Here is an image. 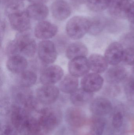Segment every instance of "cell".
I'll use <instances>...</instances> for the list:
<instances>
[{
  "instance_id": "5",
  "label": "cell",
  "mask_w": 134,
  "mask_h": 135,
  "mask_svg": "<svg viewBox=\"0 0 134 135\" xmlns=\"http://www.w3.org/2000/svg\"><path fill=\"white\" fill-rule=\"evenodd\" d=\"M26 32H19L14 41L19 55L31 57L35 54L37 48L35 40Z\"/></svg>"
},
{
  "instance_id": "13",
  "label": "cell",
  "mask_w": 134,
  "mask_h": 135,
  "mask_svg": "<svg viewBox=\"0 0 134 135\" xmlns=\"http://www.w3.org/2000/svg\"><path fill=\"white\" fill-rule=\"evenodd\" d=\"M58 31L57 27L49 21H42L37 24L34 30L35 37L47 40L55 36Z\"/></svg>"
},
{
  "instance_id": "32",
  "label": "cell",
  "mask_w": 134,
  "mask_h": 135,
  "mask_svg": "<svg viewBox=\"0 0 134 135\" xmlns=\"http://www.w3.org/2000/svg\"><path fill=\"white\" fill-rule=\"evenodd\" d=\"M124 116L120 112H117L113 115L112 119V125L114 128H120L123 123Z\"/></svg>"
},
{
  "instance_id": "16",
  "label": "cell",
  "mask_w": 134,
  "mask_h": 135,
  "mask_svg": "<svg viewBox=\"0 0 134 135\" xmlns=\"http://www.w3.org/2000/svg\"><path fill=\"white\" fill-rule=\"evenodd\" d=\"M65 118L69 125L77 128L83 127L86 122L85 115L84 112L76 106L71 107L67 110Z\"/></svg>"
},
{
  "instance_id": "28",
  "label": "cell",
  "mask_w": 134,
  "mask_h": 135,
  "mask_svg": "<svg viewBox=\"0 0 134 135\" xmlns=\"http://www.w3.org/2000/svg\"><path fill=\"white\" fill-rule=\"evenodd\" d=\"M105 120L102 118H96L94 120L90 135H102L105 127Z\"/></svg>"
},
{
  "instance_id": "35",
  "label": "cell",
  "mask_w": 134,
  "mask_h": 135,
  "mask_svg": "<svg viewBox=\"0 0 134 135\" xmlns=\"http://www.w3.org/2000/svg\"><path fill=\"white\" fill-rule=\"evenodd\" d=\"M72 1L78 4H83L87 3L88 0H72Z\"/></svg>"
},
{
  "instance_id": "14",
  "label": "cell",
  "mask_w": 134,
  "mask_h": 135,
  "mask_svg": "<svg viewBox=\"0 0 134 135\" xmlns=\"http://www.w3.org/2000/svg\"><path fill=\"white\" fill-rule=\"evenodd\" d=\"M90 109L94 115L97 117H101L108 115L111 112L112 105L108 99L99 97L92 101Z\"/></svg>"
},
{
  "instance_id": "18",
  "label": "cell",
  "mask_w": 134,
  "mask_h": 135,
  "mask_svg": "<svg viewBox=\"0 0 134 135\" xmlns=\"http://www.w3.org/2000/svg\"><path fill=\"white\" fill-rule=\"evenodd\" d=\"M51 12L53 17L59 21L68 18L71 13V7L64 0H56L52 4Z\"/></svg>"
},
{
  "instance_id": "37",
  "label": "cell",
  "mask_w": 134,
  "mask_h": 135,
  "mask_svg": "<svg viewBox=\"0 0 134 135\" xmlns=\"http://www.w3.org/2000/svg\"><path fill=\"white\" fill-rule=\"evenodd\" d=\"M133 76H134V65L133 66Z\"/></svg>"
},
{
  "instance_id": "4",
  "label": "cell",
  "mask_w": 134,
  "mask_h": 135,
  "mask_svg": "<svg viewBox=\"0 0 134 135\" xmlns=\"http://www.w3.org/2000/svg\"><path fill=\"white\" fill-rule=\"evenodd\" d=\"M12 93L17 104L30 112L37 108L38 101L34 97L32 91L29 88L20 85L16 86L12 89Z\"/></svg>"
},
{
  "instance_id": "9",
  "label": "cell",
  "mask_w": 134,
  "mask_h": 135,
  "mask_svg": "<svg viewBox=\"0 0 134 135\" xmlns=\"http://www.w3.org/2000/svg\"><path fill=\"white\" fill-rule=\"evenodd\" d=\"M37 51L40 60L46 64H52L56 59V47L50 40H45L40 42L38 46Z\"/></svg>"
},
{
  "instance_id": "31",
  "label": "cell",
  "mask_w": 134,
  "mask_h": 135,
  "mask_svg": "<svg viewBox=\"0 0 134 135\" xmlns=\"http://www.w3.org/2000/svg\"><path fill=\"white\" fill-rule=\"evenodd\" d=\"M120 43L126 48H134V33L131 31L122 36L120 40Z\"/></svg>"
},
{
  "instance_id": "19",
  "label": "cell",
  "mask_w": 134,
  "mask_h": 135,
  "mask_svg": "<svg viewBox=\"0 0 134 135\" xmlns=\"http://www.w3.org/2000/svg\"><path fill=\"white\" fill-rule=\"evenodd\" d=\"M8 70L14 74H20L26 70L28 62L24 56L16 55L9 57L6 62Z\"/></svg>"
},
{
  "instance_id": "2",
  "label": "cell",
  "mask_w": 134,
  "mask_h": 135,
  "mask_svg": "<svg viewBox=\"0 0 134 135\" xmlns=\"http://www.w3.org/2000/svg\"><path fill=\"white\" fill-rule=\"evenodd\" d=\"M38 120L41 128V135H46L59 125L61 120L59 111L52 108H45L40 110Z\"/></svg>"
},
{
  "instance_id": "11",
  "label": "cell",
  "mask_w": 134,
  "mask_h": 135,
  "mask_svg": "<svg viewBox=\"0 0 134 135\" xmlns=\"http://www.w3.org/2000/svg\"><path fill=\"white\" fill-rule=\"evenodd\" d=\"M104 83V78L99 74L93 72L85 75L81 80V85L83 89L93 93L100 90Z\"/></svg>"
},
{
  "instance_id": "21",
  "label": "cell",
  "mask_w": 134,
  "mask_h": 135,
  "mask_svg": "<svg viewBox=\"0 0 134 135\" xmlns=\"http://www.w3.org/2000/svg\"><path fill=\"white\" fill-rule=\"evenodd\" d=\"M93 93L83 89H77L71 94L70 100L72 104L76 107L83 106L91 100L93 97Z\"/></svg>"
},
{
  "instance_id": "29",
  "label": "cell",
  "mask_w": 134,
  "mask_h": 135,
  "mask_svg": "<svg viewBox=\"0 0 134 135\" xmlns=\"http://www.w3.org/2000/svg\"><path fill=\"white\" fill-rule=\"evenodd\" d=\"M125 91L128 100L134 104V76L127 81L125 84Z\"/></svg>"
},
{
  "instance_id": "36",
  "label": "cell",
  "mask_w": 134,
  "mask_h": 135,
  "mask_svg": "<svg viewBox=\"0 0 134 135\" xmlns=\"http://www.w3.org/2000/svg\"><path fill=\"white\" fill-rule=\"evenodd\" d=\"M131 31L132 32H133L134 33V24H131Z\"/></svg>"
},
{
  "instance_id": "38",
  "label": "cell",
  "mask_w": 134,
  "mask_h": 135,
  "mask_svg": "<svg viewBox=\"0 0 134 135\" xmlns=\"http://www.w3.org/2000/svg\"><path fill=\"white\" fill-rule=\"evenodd\" d=\"M21 1H23L24 0H21Z\"/></svg>"
},
{
  "instance_id": "22",
  "label": "cell",
  "mask_w": 134,
  "mask_h": 135,
  "mask_svg": "<svg viewBox=\"0 0 134 135\" xmlns=\"http://www.w3.org/2000/svg\"><path fill=\"white\" fill-rule=\"evenodd\" d=\"M88 59L90 70L94 73L101 74L108 69L109 64L105 57L100 55L93 54Z\"/></svg>"
},
{
  "instance_id": "8",
  "label": "cell",
  "mask_w": 134,
  "mask_h": 135,
  "mask_svg": "<svg viewBox=\"0 0 134 135\" xmlns=\"http://www.w3.org/2000/svg\"><path fill=\"white\" fill-rule=\"evenodd\" d=\"M59 95V89L53 85H43L37 89L36 93V98L39 102L44 105L54 103Z\"/></svg>"
},
{
  "instance_id": "17",
  "label": "cell",
  "mask_w": 134,
  "mask_h": 135,
  "mask_svg": "<svg viewBox=\"0 0 134 135\" xmlns=\"http://www.w3.org/2000/svg\"><path fill=\"white\" fill-rule=\"evenodd\" d=\"M127 72L125 68L121 66H113L106 71L105 79L112 85L120 83L126 79Z\"/></svg>"
},
{
  "instance_id": "15",
  "label": "cell",
  "mask_w": 134,
  "mask_h": 135,
  "mask_svg": "<svg viewBox=\"0 0 134 135\" xmlns=\"http://www.w3.org/2000/svg\"><path fill=\"white\" fill-rule=\"evenodd\" d=\"M90 70L89 61L86 57H79L72 59L68 65L70 74L77 78L85 76Z\"/></svg>"
},
{
  "instance_id": "20",
  "label": "cell",
  "mask_w": 134,
  "mask_h": 135,
  "mask_svg": "<svg viewBox=\"0 0 134 135\" xmlns=\"http://www.w3.org/2000/svg\"><path fill=\"white\" fill-rule=\"evenodd\" d=\"M30 18L37 21H43L49 14L48 7L44 4H32L26 9Z\"/></svg>"
},
{
  "instance_id": "10",
  "label": "cell",
  "mask_w": 134,
  "mask_h": 135,
  "mask_svg": "<svg viewBox=\"0 0 134 135\" xmlns=\"http://www.w3.org/2000/svg\"><path fill=\"white\" fill-rule=\"evenodd\" d=\"M63 70L57 65H52L46 68L41 74L40 80L43 85H53L61 80Z\"/></svg>"
},
{
  "instance_id": "34",
  "label": "cell",
  "mask_w": 134,
  "mask_h": 135,
  "mask_svg": "<svg viewBox=\"0 0 134 135\" xmlns=\"http://www.w3.org/2000/svg\"><path fill=\"white\" fill-rule=\"evenodd\" d=\"M32 4H44L47 2L48 0H28Z\"/></svg>"
},
{
  "instance_id": "25",
  "label": "cell",
  "mask_w": 134,
  "mask_h": 135,
  "mask_svg": "<svg viewBox=\"0 0 134 135\" xmlns=\"http://www.w3.org/2000/svg\"><path fill=\"white\" fill-rule=\"evenodd\" d=\"M108 25L105 18L96 17L90 20V27L89 33L92 35H97L101 33Z\"/></svg>"
},
{
  "instance_id": "12",
  "label": "cell",
  "mask_w": 134,
  "mask_h": 135,
  "mask_svg": "<svg viewBox=\"0 0 134 135\" xmlns=\"http://www.w3.org/2000/svg\"><path fill=\"white\" fill-rule=\"evenodd\" d=\"M124 46L117 42L111 43L105 51L104 57L109 65H117L122 61Z\"/></svg>"
},
{
  "instance_id": "7",
  "label": "cell",
  "mask_w": 134,
  "mask_h": 135,
  "mask_svg": "<svg viewBox=\"0 0 134 135\" xmlns=\"http://www.w3.org/2000/svg\"><path fill=\"white\" fill-rule=\"evenodd\" d=\"M134 4L132 0H114L109 8V13L116 19H127Z\"/></svg>"
},
{
  "instance_id": "6",
  "label": "cell",
  "mask_w": 134,
  "mask_h": 135,
  "mask_svg": "<svg viewBox=\"0 0 134 135\" xmlns=\"http://www.w3.org/2000/svg\"><path fill=\"white\" fill-rule=\"evenodd\" d=\"M7 16L11 27L19 32H26L30 28V18L26 11L15 12Z\"/></svg>"
},
{
  "instance_id": "33",
  "label": "cell",
  "mask_w": 134,
  "mask_h": 135,
  "mask_svg": "<svg viewBox=\"0 0 134 135\" xmlns=\"http://www.w3.org/2000/svg\"><path fill=\"white\" fill-rule=\"evenodd\" d=\"M18 133L12 125L4 124L1 127V135H18Z\"/></svg>"
},
{
  "instance_id": "23",
  "label": "cell",
  "mask_w": 134,
  "mask_h": 135,
  "mask_svg": "<svg viewBox=\"0 0 134 135\" xmlns=\"http://www.w3.org/2000/svg\"><path fill=\"white\" fill-rule=\"evenodd\" d=\"M88 54L86 46L80 42L73 43L68 46L66 51L67 57L70 60L79 57H86Z\"/></svg>"
},
{
  "instance_id": "1",
  "label": "cell",
  "mask_w": 134,
  "mask_h": 135,
  "mask_svg": "<svg viewBox=\"0 0 134 135\" xmlns=\"http://www.w3.org/2000/svg\"><path fill=\"white\" fill-rule=\"evenodd\" d=\"M11 119L12 125L20 135H41L38 119L20 105L12 106Z\"/></svg>"
},
{
  "instance_id": "27",
  "label": "cell",
  "mask_w": 134,
  "mask_h": 135,
  "mask_svg": "<svg viewBox=\"0 0 134 135\" xmlns=\"http://www.w3.org/2000/svg\"><path fill=\"white\" fill-rule=\"evenodd\" d=\"M114 0H88L87 4L91 11L100 12L109 8Z\"/></svg>"
},
{
  "instance_id": "3",
  "label": "cell",
  "mask_w": 134,
  "mask_h": 135,
  "mask_svg": "<svg viewBox=\"0 0 134 135\" xmlns=\"http://www.w3.org/2000/svg\"><path fill=\"white\" fill-rule=\"evenodd\" d=\"M90 20L80 16L71 18L66 25L68 35L73 39H79L89 32Z\"/></svg>"
},
{
  "instance_id": "30",
  "label": "cell",
  "mask_w": 134,
  "mask_h": 135,
  "mask_svg": "<svg viewBox=\"0 0 134 135\" xmlns=\"http://www.w3.org/2000/svg\"><path fill=\"white\" fill-rule=\"evenodd\" d=\"M122 61L128 65H134V48L128 47L124 49Z\"/></svg>"
},
{
  "instance_id": "24",
  "label": "cell",
  "mask_w": 134,
  "mask_h": 135,
  "mask_svg": "<svg viewBox=\"0 0 134 135\" xmlns=\"http://www.w3.org/2000/svg\"><path fill=\"white\" fill-rule=\"evenodd\" d=\"M79 81L78 78L72 75H67L61 82L60 89L63 93L71 94L78 89Z\"/></svg>"
},
{
  "instance_id": "26",
  "label": "cell",
  "mask_w": 134,
  "mask_h": 135,
  "mask_svg": "<svg viewBox=\"0 0 134 135\" xmlns=\"http://www.w3.org/2000/svg\"><path fill=\"white\" fill-rule=\"evenodd\" d=\"M19 85L29 88L34 86L37 80L36 74L30 70H26L19 74Z\"/></svg>"
}]
</instances>
